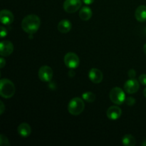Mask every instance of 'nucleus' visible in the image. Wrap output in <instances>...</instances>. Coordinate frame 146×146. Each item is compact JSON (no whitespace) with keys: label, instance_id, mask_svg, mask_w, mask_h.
Masks as SVG:
<instances>
[{"label":"nucleus","instance_id":"f257e3e1","mask_svg":"<svg viewBox=\"0 0 146 146\" xmlns=\"http://www.w3.org/2000/svg\"><path fill=\"white\" fill-rule=\"evenodd\" d=\"M41 25V20L35 14H29L23 19L21 21V28L26 33L33 34L36 32Z\"/></svg>","mask_w":146,"mask_h":146},{"label":"nucleus","instance_id":"f03ea898","mask_svg":"<svg viewBox=\"0 0 146 146\" xmlns=\"http://www.w3.org/2000/svg\"><path fill=\"white\" fill-rule=\"evenodd\" d=\"M15 86L13 82L7 78H2L0 81V95L4 98H10L15 94Z\"/></svg>","mask_w":146,"mask_h":146},{"label":"nucleus","instance_id":"7ed1b4c3","mask_svg":"<svg viewBox=\"0 0 146 146\" xmlns=\"http://www.w3.org/2000/svg\"><path fill=\"white\" fill-rule=\"evenodd\" d=\"M84 108H85V104L84 101L78 97L72 98L68 103V111L73 115H80L84 111Z\"/></svg>","mask_w":146,"mask_h":146},{"label":"nucleus","instance_id":"20e7f679","mask_svg":"<svg viewBox=\"0 0 146 146\" xmlns=\"http://www.w3.org/2000/svg\"><path fill=\"white\" fill-rule=\"evenodd\" d=\"M110 98L116 105H121L125 101V93L119 87H115L110 92Z\"/></svg>","mask_w":146,"mask_h":146},{"label":"nucleus","instance_id":"39448f33","mask_svg":"<svg viewBox=\"0 0 146 146\" xmlns=\"http://www.w3.org/2000/svg\"><path fill=\"white\" fill-rule=\"evenodd\" d=\"M64 63L68 68L74 69L79 66L80 59L75 53L68 52L64 56Z\"/></svg>","mask_w":146,"mask_h":146},{"label":"nucleus","instance_id":"423d86ee","mask_svg":"<svg viewBox=\"0 0 146 146\" xmlns=\"http://www.w3.org/2000/svg\"><path fill=\"white\" fill-rule=\"evenodd\" d=\"M53 77V70L48 66H43L38 70V78L43 82H49Z\"/></svg>","mask_w":146,"mask_h":146},{"label":"nucleus","instance_id":"0eeeda50","mask_svg":"<svg viewBox=\"0 0 146 146\" xmlns=\"http://www.w3.org/2000/svg\"><path fill=\"white\" fill-rule=\"evenodd\" d=\"M81 0H65L64 9L67 13H74L81 8Z\"/></svg>","mask_w":146,"mask_h":146},{"label":"nucleus","instance_id":"6e6552de","mask_svg":"<svg viewBox=\"0 0 146 146\" xmlns=\"http://www.w3.org/2000/svg\"><path fill=\"white\" fill-rule=\"evenodd\" d=\"M140 85L137 80L134 78H131L128 80L124 84V90L126 93L129 94H133L136 93L139 90Z\"/></svg>","mask_w":146,"mask_h":146},{"label":"nucleus","instance_id":"1a4fd4ad","mask_svg":"<svg viewBox=\"0 0 146 146\" xmlns=\"http://www.w3.org/2000/svg\"><path fill=\"white\" fill-rule=\"evenodd\" d=\"M14 51L13 44L9 41H2L0 43V54L1 56H9Z\"/></svg>","mask_w":146,"mask_h":146},{"label":"nucleus","instance_id":"9d476101","mask_svg":"<svg viewBox=\"0 0 146 146\" xmlns=\"http://www.w3.org/2000/svg\"><path fill=\"white\" fill-rule=\"evenodd\" d=\"M88 77H89V79L94 84H100L103 81L104 75H103V73L101 72V71H100L98 68H94L90 70Z\"/></svg>","mask_w":146,"mask_h":146},{"label":"nucleus","instance_id":"9b49d317","mask_svg":"<svg viewBox=\"0 0 146 146\" xmlns=\"http://www.w3.org/2000/svg\"><path fill=\"white\" fill-rule=\"evenodd\" d=\"M0 19L4 25H10L14 21V15L9 10L3 9L0 12Z\"/></svg>","mask_w":146,"mask_h":146},{"label":"nucleus","instance_id":"f8f14e48","mask_svg":"<svg viewBox=\"0 0 146 146\" xmlns=\"http://www.w3.org/2000/svg\"><path fill=\"white\" fill-rule=\"evenodd\" d=\"M121 113H122V111L118 106H111L108 108L107 110L106 115L109 119L115 121V120L118 119L121 117Z\"/></svg>","mask_w":146,"mask_h":146},{"label":"nucleus","instance_id":"ddd939ff","mask_svg":"<svg viewBox=\"0 0 146 146\" xmlns=\"http://www.w3.org/2000/svg\"><path fill=\"white\" fill-rule=\"evenodd\" d=\"M17 131H18V133L19 134L20 136L23 137V138H27V137L29 136L30 134H31V128L28 123H22L18 126Z\"/></svg>","mask_w":146,"mask_h":146},{"label":"nucleus","instance_id":"4468645a","mask_svg":"<svg viewBox=\"0 0 146 146\" xmlns=\"http://www.w3.org/2000/svg\"><path fill=\"white\" fill-rule=\"evenodd\" d=\"M135 17L137 21L144 22L146 21V6L141 5L135 11Z\"/></svg>","mask_w":146,"mask_h":146},{"label":"nucleus","instance_id":"2eb2a0df","mask_svg":"<svg viewBox=\"0 0 146 146\" xmlns=\"http://www.w3.org/2000/svg\"><path fill=\"white\" fill-rule=\"evenodd\" d=\"M71 27H72V24L70 22L69 20L67 19L61 20L58 24V30L63 34H66L69 32L70 30L71 29Z\"/></svg>","mask_w":146,"mask_h":146},{"label":"nucleus","instance_id":"dca6fc26","mask_svg":"<svg viewBox=\"0 0 146 146\" xmlns=\"http://www.w3.org/2000/svg\"><path fill=\"white\" fill-rule=\"evenodd\" d=\"M92 17V11L88 7H84L80 10L79 17L83 21H88Z\"/></svg>","mask_w":146,"mask_h":146},{"label":"nucleus","instance_id":"f3484780","mask_svg":"<svg viewBox=\"0 0 146 146\" xmlns=\"http://www.w3.org/2000/svg\"><path fill=\"white\" fill-rule=\"evenodd\" d=\"M123 145L125 146H134L136 143L135 138L130 134L124 135L122 139Z\"/></svg>","mask_w":146,"mask_h":146},{"label":"nucleus","instance_id":"a211bd4d","mask_svg":"<svg viewBox=\"0 0 146 146\" xmlns=\"http://www.w3.org/2000/svg\"><path fill=\"white\" fill-rule=\"evenodd\" d=\"M82 98L84 101L88 103H93L96 100V95L92 92H86L83 94Z\"/></svg>","mask_w":146,"mask_h":146},{"label":"nucleus","instance_id":"6ab92c4d","mask_svg":"<svg viewBox=\"0 0 146 146\" xmlns=\"http://www.w3.org/2000/svg\"><path fill=\"white\" fill-rule=\"evenodd\" d=\"M0 145L1 146H9L10 143L9 142L8 139H7V137L4 135V134H1L0 135Z\"/></svg>","mask_w":146,"mask_h":146},{"label":"nucleus","instance_id":"aec40b11","mask_svg":"<svg viewBox=\"0 0 146 146\" xmlns=\"http://www.w3.org/2000/svg\"><path fill=\"white\" fill-rule=\"evenodd\" d=\"M125 103H126L127 105L131 106L134 105V104H135V100L133 98H132V97H128V98H126V99H125Z\"/></svg>","mask_w":146,"mask_h":146},{"label":"nucleus","instance_id":"412c9836","mask_svg":"<svg viewBox=\"0 0 146 146\" xmlns=\"http://www.w3.org/2000/svg\"><path fill=\"white\" fill-rule=\"evenodd\" d=\"M139 82L143 86H146V74H142L140 76Z\"/></svg>","mask_w":146,"mask_h":146},{"label":"nucleus","instance_id":"4be33fe9","mask_svg":"<svg viewBox=\"0 0 146 146\" xmlns=\"http://www.w3.org/2000/svg\"><path fill=\"white\" fill-rule=\"evenodd\" d=\"M1 38H4L7 35V30L4 27H1V32H0Z\"/></svg>","mask_w":146,"mask_h":146},{"label":"nucleus","instance_id":"5701e85b","mask_svg":"<svg viewBox=\"0 0 146 146\" xmlns=\"http://www.w3.org/2000/svg\"><path fill=\"white\" fill-rule=\"evenodd\" d=\"M135 74H135V71H134L133 69H131L128 71V76H129L131 78H135Z\"/></svg>","mask_w":146,"mask_h":146},{"label":"nucleus","instance_id":"b1692460","mask_svg":"<svg viewBox=\"0 0 146 146\" xmlns=\"http://www.w3.org/2000/svg\"><path fill=\"white\" fill-rule=\"evenodd\" d=\"M4 110H5V107H4V103L2 101L0 102V114H3V113L4 112Z\"/></svg>","mask_w":146,"mask_h":146},{"label":"nucleus","instance_id":"393cba45","mask_svg":"<svg viewBox=\"0 0 146 146\" xmlns=\"http://www.w3.org/2000/svg\"><path fill=\"white\" fill-rule=\"evenodd\" d=\"M0 63H1V66H0V68H4V66H5V64H6V61H5V60L2 58V57L0 58Z\"/></svg>","mask_w":146,"mask_h":146},{"label":"nucleus","instance_id":"a878e982","mask_svg":"<svg viewBox=\"0 0 146 146\" xmlns=\"http://www.w3.org/2000/svg\"><path fill=\"white\" fill-rule=\"evenodd\" d=\"M84 4H87V5H90V4H93L94 1V0H83Z\"/></svg>","mask_w":146,"mask_h":146},{"label":"nucleus","instance_id":"bb28decb","mask_svg":"<svg viewBox=\"0 0 146 146\" xmlns=\"http://www.w3.org/2000/svg\"><path fill=\"white\" fill-rule=\"evenodd\" d=\"M143 51H144V52H145V54H146V44L144 45V46H143Z\"/></svg>","mask_w":146,"mask_h":146},{"label":"nucleus","instance_id":"cd10ccee","mask_svg":"<svg viewBox=\"0 0 146 146\" xmlns=\"http://www.w3.org/2000/svg\"><path fill=\"white\" fill-rule=\"evenodd\" d=\"M141 145H145V146H146V140H145V141H144L142 143H141Z\"/></svg>","mask_w":146,"mask_h":146},{"label":"nucleus","instance_id":"c85d7f7f","mask_svg":"<svg viewBox=\"0 0 146 146\" xmlns=\"http://www.w3.org/2000/svg\"><path fill=\"white\" fill-rule=\"evenodd\" d=\"M143 95H144V96L146 98V88L144 89V91H143Z\"/></svg>","mask_w":146,"mask_h":146},{"label":"nucleus","instance_id":"c756f323","mask_svg":"<svg viewBox=\"0 0 146 146\" xmlns=\"http://www.w3.org/2000/svg\"><path fill=\"white\" fill-rule=\"evenodd\" d=\"M145 33H146V28H145Z\"/></svg>","mask_w":146,"mask_h":146}]
</instances>
